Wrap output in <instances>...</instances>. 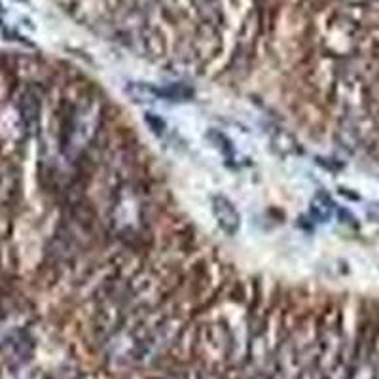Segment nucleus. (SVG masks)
<instances>
[{
  "label": "nucleus",
  "mask_w": 379,
  "mask_h": 379,
  "mask_svg": "<svg viewBox=\"0 0 379 379\" xmlns=\"http://www.w3.org/2000/svg\"><path fill=\"white\" fill-rule=\"evenodd\" d=\"M212 212L218 226L222 227V231H226L227 235H235L239 231L241 226V216L237 212L235 205L224 197V195H214L212 197Z\"/></svg>",
  "instance_id": "obj_1"
}]
</instances>
